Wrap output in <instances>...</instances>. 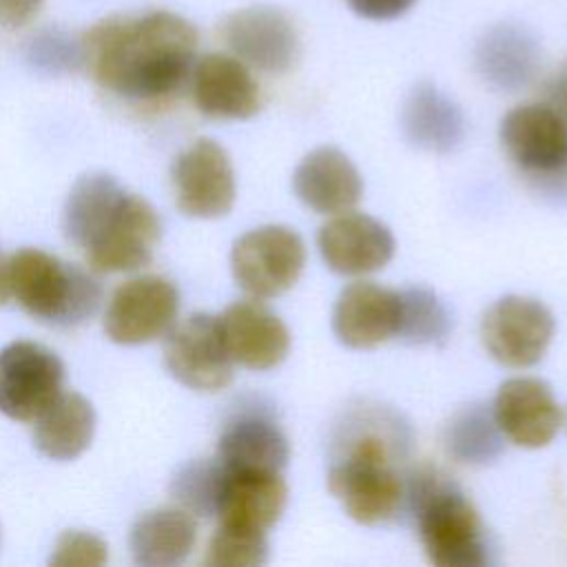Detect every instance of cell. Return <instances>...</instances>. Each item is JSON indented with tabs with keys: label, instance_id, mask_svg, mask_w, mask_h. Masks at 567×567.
<instances>
[{
	"label": "cell",
	"instance_id": "1",
	"mask_svg": "<svg viewBox=\"0 0 567 567\" xmlns=\"http://www.w3.org/2000/svg\"><path fill=\"white\" fill-rule=\"evenodd\" d=\"M197 31L171 11L113 16L82 35L84 66L106 91L126 100L175 93L195 64Z\"/></svg>",
	"mask_w": 567,
	"mask_h": 567
},
{
	"label": "cell",
	"instance_id": "2",
	"mask_svg": "<svg viewBox=\"0 0 567 567\" xmlns=\"http://www.w3.org/2000/svg\"><path fill=\"white\" fill-rule=\"evenodd\" d=\"M62 228L95 272L146 266L162 235L155 208L106 173L82 175L71 186Z\"/></svg>",
	"mask_w": 567,
	"mask_h": 567
},
{
	"label": "cell",
	"instance_id": "3",
	"mask_svg": "<svg viewBox=\"0 0 567 567\" xmlns=\"http://www.w3.org/2000/svg\"><path fill=\"white\" fill-rule=\"evenodd\" d=\"M11 297L33 319L51 326H78L100 306V284L55 255L22 248L7 257Z\"/></svg>",
	"mask_w": 567,
	"mask_h": 567
},
{
	"label": "cell",
	"instance_id": "4",
	"mask_svg": "<svg viewBox=\"0 0 567 567\" xmlns=\"http://www.w3.org/2000/svg\"><path fill=\"white\" fill-rule=\"evenodd\" d=\"M419 536L427 560L439 567H483L489 563L483 523L474 505L436 476L419 478L412 487Z\"/></svg>",
	"mask_w": 567,
	"mask_h": 567
},
{
	"label": "cell",
	"instance_id": "5",
	"mask_svg": "<svg viewBox=\"0 0 567 567\" xmlns=\"http://www.w3.org/2000/svg\"><path fill=\"white\" fill-rule=\"evenodd\" d=\"M328 489L361 525L390 520L403 501L401 476L392 467L388 443L377 434L359 436L348 456L330 467Z\"/></svg>",
	"mask_w": 567,
	"mask_h": 567
},
{
	"label": "cell",
	"instance_id": "6",
	"mask_svg": "<svg viewBox=\"0 0 567 567\" xmlns=\"http://www.w3.org/2000/svg\"><path fill=\"white\" fill-rule=\"evenodd\" d=\"M306 266V246L297 230L268 224L244 233L230 250L237 286L255 299L279 297L290 290Z\"/></svg>",
	"mask_w": 567,
	"mask_h": 567
},
{
	"label": "cell",
	"instance_id": "7",
	"mask_svg": "<svg viewBox=\"0 0 567 567\" xmlns=\"http://www.w3.org/2000/svg\"><path fill=\"white\" fill-rule=\"evenodd\" d=\"M556 321L545 303L507 295L494 301L481 319V341L487 354L505 368L536 365L554 337Z\"/></svg>",
	"mask_w": 567,
	"mask_h": 567
},
{
	"label": "cell",
	"instance_id": "8",
	"mask_svg": "<svg viewBox=\"0 0 567 567\" xmlns=\"http://www.w3.org/2000/svg\"><path fill=\"white\" fill-rule=\"evenodd\" d=\"M177 312L179 292L168 279L133 277L113 290L104 312V332L122 346L148 343L168 334Z\"/></svg>",
	"mask_w": 567,
	"mask_h": 567
},
{
	"label": "cell",
	"instance_id": "9",
	"mask_svg": "<svg viewBox=\"0 0 567 567\" xmlns=\"http://www.w3.org/2000/svg\"><path fill=\"white\" fill-rule=\"evenodd\" d=\"M171 182L175 204L188 217H224L235 204V171L215 140L199 137L184 148L171 166Z\"/></svg>",
	"mask_w": 567,
	"mask_h": 567
},
{
	"label": "cell",
	"instance_id": "10",
	"mask_svg": "<svg viewBox=\"0 0 567 567\" xmlns=\"http://www.w3.org/2000/svg\"><path fill=\"white\" fill-rule=\"evenodd\" d=\"M64 385L60 357L35 341H13L0 350V412L33 421Z\"/></svg>",
	"mask_w": 567,
	"mask_h": 567
},
{
	"label": "cell",
	"instance_id": "11",
	"mask_svg": "<svg viewBox=\"0 0 567 567\" xmlns=\"http://www.w3.org/2000/svg\"><path fill=\"white\" fill-rule=\"evenodd\" d=\"M164 363L173 379L199 392L224 390L233 381V359L228 354L219 319L197 312L168 330Z\"/></svg>",
	"mask_w": 567,
	"mask_h": 567
},
{
	"label": "cell",
	"instance_id": "12",
	"mask_svg": "<svg viewBox=\"0 0 567 567\" xmlns=\"http://www.w3.org/2000/svg\"><path fill=\"white\" fill-rule=\"evenodd\" d=\"M323 264L343 277H363L385 268L394 255V237L379 219L346 210L332 215L317 233Z\"/></svg>",
	"mask_w": 567,
	"mask_h": 567
},
{
	"label": "cell",
	"instance_id": "13",
	"mask_svg": "<svg viewBox=\"0 0 567 567\" xmlns=\"http://www.w3.org/2000/svg\"><path fill=\"white\" fill-rule=\"evenodd\" d=\"M492 416L509 443L527 450L549 445L563 425V410L551 388L534 377H514L501 383Z\"/></svg>",
	"mask_w": 567,
	"mask_h": 567
},
{
	"label": "cell",
	"instance_id": "14",
	"mask_svg": "<svg viewBox=\"0 0 567 567\" xmlns=\"http://www.w3.org/2000/svg\"><path fill=\"white\" fill-rule=\"evenodd\" d=\"M501 144L527 173H556L567 164V120L549 104H520L501 120Z\"/></svg>",
	"mask_w": 567,
	"mask_h": 567
},
{
	"label": "cell",
	"instance_id": "15",
	"mask_svg": "<svg viewBox=\"0 0 567 567\" xmlns=\"http://www.w3.org/2000/svg\"><path fill=\"white\" fill-rule=\"evenodd\" d=\"M224 40L244 62L266 73L288 71L299 51V38L288 16L275 7H248L224 22Z\"/></svg>",
	"mask_w": 567,
	"mask_h": 567
},
{
	"label": "cell",
	"instance_id": "16",
	"mask_svg": "<svg viewBox=\"0 0 567 567\" xmlns=\"http://www.w3.org/2000/svg\"><path fill=\"white\" fill-rule=\"evenodd\" d=\"M401 292L372 281L346 286L332 308V332L352 350H370L399 334Z\"/></svg>",
	"mask_w": 567,
	"mask_h": 567
},
{
	"label": "cell",
	"instance_id": "17",
	"mask_svg": "<svg viewBox=\"0 0 567 567\" xmlns=\"http://www.w3.org/2000/svg\"><path fill=\"white\" fill-rule=\"evenodd\" d=\"M217 319L230 359L248 370L277 368L290 352V330L255 297L230 303Z\"/></svg>",
	"mask_w": 567,
	"mask_h": 567
},
{
	"label": "cell",
	"instance_id": "18",
	"mask_svg": "<svg viewBox=\"0 0 567 567\" xmlns=\"http://www.w3.org/2000/svg\"><path fill=\"white\" fill-rule=\"evenodd\" d=\"M195 106L215 120H248L261 106L259 84L233 55L208 53L190 71Z\"/></svg>",
	"mask_w": 567,
	"mask_h": 567
},
{
	"label": "cell",
	"instance_id": "19",
	"mask_svg": "<svg viewBox=\"0 0 567 567\" xmlns=\"http://www.w3.org/2000/svg\"><path fill=\"white\" fill-rule=\"evenodd\" d=\"M286 503L288 487L279 472L224 467L215 516L226 525L266 532L281 518Z\"/></svg>",
	"mask_w": 567,
	"mask_h": 567
},
{
	"label": "cell",
	"instance_id": "20",
	"mask_svg": "<svg viewBox=\"0 0 567 567\" xmlns=\"http://www.w3.org/2000/svg\"><path fill=\"white\" fill-rule=\"evenodd\" d=\"M299 202L319 215L352 210L363 195V179L346 153L332 146L310 151L292 175Z\"/></svg>",
	"mask_w": 567,
	"mask_h": 567
},
{
	"label": "cell",
	"instance_id": "21",
	"mask_svg": "<svg viewBox=\"0 0 567 567\" xmlns=\"http://www.w3.org/2000/svg\"><path fill=\"white\" fill-rule=\"evenodd\" d=\"M478 75L498 91L527 86L540 66V47L534 33L520 24L503 22L487 29L474 49Z\"/></svg>",
	"mask_w": 567,
	"mask_h": 567
},
{
	"label": "cell",
	"instance_id": "22",
	"mask_svg": "<svg viewBox=\"0 0 567 567\" xmlns=\"http://www.w3.org/2000/svg\"><path fill=\"white\" fill-rule=\"evenodd\" d=\"M405 137L425 151L447 153L465 135V120L458 104L430 82L416 84L401 109Z\"/></svg>",
	"mask_w": 567,
	"mask_h": 567
},
{
	"label": "cell",
	"instance_id": "23",
	"mask_svg": "<svg viewBox=\"0 0 567 567\" xmlns=\"http://www.w3.org/2000/svg\"><path fill=\"white\" fill-rule=\"evenodd\" d=\"M197 540L195 516L182 507L142 514L131 529V554L142 567H175L188 558Z\"/></svg>",
	"mask_w": 567,
	"mask_h": 567
},
{
	"label": "cell",
	"instance_id": "24",
	"mask_svg": "<svg viewBox=\"0 0 567 567\" xmlns=\"http://www.w3.org/2000/svg\"><path fill=\"white\" fill-rule=\"evenodd\" d=\"M33 423V443L47 458L73 461L93 441L95 410L82 394L62 390Z\"/></svg>",
	"mask_w": 567,
	"mask_h": 567
},
{
	"label": "cell",
	"instance_id": "25",
	"mask_svg": "<svg viewBox=\"0 0 567 567\" xmlns=\"http://www.w3.org/2000/svg\"><path fill=\"white\" fill-rule=\"evenodd\" d=\"M290 447L284 432L264 416H239L219 436L217 458L228 470L281 472Z\"/></svg>",
	"mask_w": 567,
	"mask_h": 567
},
{
	"label": "cell",
	"instance_id": "26",
	"mask_svg": "<svg viewBox=\"0 0 567 567\" xmlns=\"http://www.w3.org/2000/svg\"><path fill=\"white\" fill-rule=\"evenodd\" d=\"M501 430L489 412L470 408L447 427V452L461 463H489L501 454Z\"/></svg>",
	"mask_w": 567,
	"mask_h": 567
},
{
	"label": "cell",
	"instance_id": "27",
	"mask_svg": "<svg viewBox=\"0 0 567 567\" xmlns=\"http://www.w3.org/2000/svg\"><path fill=\"white\" fill-rule=\"evenodd\" d=\"M450 315L434 292L425 288H410L401 292V326L396 337L405 343H439L450 334Z\"/></svg>",
	"mask_w": 567,
	"mask_h": 567
},
{
	"label": "cell",
	"instance_id": "28",
	"mask_svg": "<svg viewBox=\"0 0 567 567\" xmlns=\"http://www.w3.org/2000/svg\"><path fill=\"white\" fill-rule=\"evenodd\" d=\"M221 478L224 467L219 458L193 461L175 474L171 494L182 505V509L195 516H215Z\"/></svg>",
	"mask_w": 567,
	"mask_h": 567
},
{
	"label": "cell",
	"instance_id": "29",
	"mask_svg": "<svg viewBox=\"0 0 567 567\" xmlns=\"http://www.w3.org/2000/svg\"><path fill=\"white\" fill-rule=\"evenodd\" d=\"M268 560L266 532L219 523L204 563L208 567H259Z\"/></svg>",
	"mask_w": 567,
	"mask_h": 567
},
{
	"label": "cell",
	"instance_id": "30",
	"mask_svg": "<svg viewBox=\"0 0 567 567\" xmlns=\"http://www.w3.org/2000/svg\"><path fill=\"white\" fill-rule=\"evenodd\" d=\"M27 64L44 75H62L84 66L82 40H75L71 33L47 27L35 31L24 44Z\"/></svg>",
	"mask_w": 567,
	"mask_h": 567
},
{
	"label": "cell",
	"instance_id": "31",
	"mask_svg": "<svg viewBox=\"0 0 567 567\" xmlns=\"http://www.w3.org/2000/svg\"><path fill=\"white\" fill-rule=\"evenodd\" d=\"M109 560V547L106 543L82 529H69L60 534L55 540L53 554L49 558L55 567H100Z\"/></svg>",
	"mask_w": 567,
	"mask_h": 567
},
{
	"label": "cell",
	"instance_id": "32",
	"mask_svg": "<svg viewBox=\"0 0 567 567\" xmlns=\"http://www.w3.org/2000/svg\"><path fill=\"white\" fill-rule=\"evenodd\" d=\"M416 0H348L350 9L368 20H394L403 16Z\"/></svg>",
	"mask_w": 567,
	"mask_h": 567
},
{
	"label": "cell",
	"instance_id": "33",
	"mask_svg": "<svg viewBox=\"0 0 567 567\" xmlns=\"http://www.w3.org/2000/svg\"><path fill=\"white\" fill-rule=\"evenodd\" d=\"M44 0H0V27L18 29L29 24Z\"/></svg>",
	"mask_w": 567,
	"mask_h": 567
},
{
	"label": "cell",
	"instance_id": "34",
	"mask_svg": "<svg viewBox=\"0 0 567 567\" xmlns=\"http://www.w3.org/2000/svg\"><path fill=\"white\" fill-rule=\"evenodd\" d=\"M11 299L9 288V272H7V257H0V306Z\"/></svg>",
	"mask_w": 567,
	"mask_h": 567
}]
</instances>
